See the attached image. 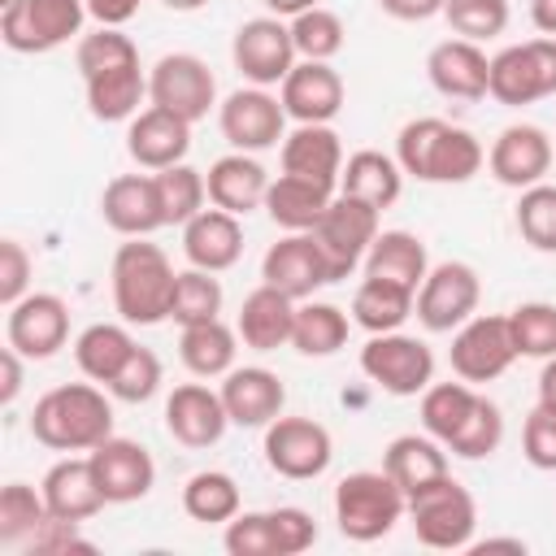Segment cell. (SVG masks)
<instances>
[{"label":"cell","instance_id":"cell-1","mask_svg":"<svg viewBox=\"0 0 556 556\" xmlns=\"http://www.w3.org/2000/svg\"><path fill=\"white\" fill-rule=\"evenodd\" d=\"M87 109L96 122H130L148 96V74L139 65V48L122 26H96L74 48Z\"/></svg>","mask_w":556,"mask_h":556},{"label":"cell","instance_id":"cell-2","mask_svg":"<svg viewBox=\"0 0 556 556\" xmlns=\"http://www.w3.org/2000/svg\"><path fill=\"white\" fill-rule=\"evenodd\" d=\"M395 161L417 182H469L482 169L486 148L465 126L443 117H413L395 135Z\"/></svg>","mask_w":556,"mask_h":556},{"label":"cell","instance_id":"cell-3","mask_svg":"<svg viewBox=\"0 0 556 556\" xmlns=\"http://www.w3.org/2000/svg\"><path fill=\"white\" fill-rule=\"evenodd\" d=\"M30 434L52 452H91L113 434V404L96 382H65L35 400Z\"/></svg>","mask_w":556,"mask_h":556},{"label":"cell","instance_id":"cell-4","mask_svg":"<svg viewBox=\"0 0 556 556\" xmlns=\"http://www.w3.org/2000/svg\"><path fill=\"white\" fill-rule=\"evenodd\" d=\"M109 282H113V308L126 326H156L169 317V304H174V282H178V269L169 265V256L143 239H126L117 252H113V269H109Z\"/></svg>","mask_w":556,"mask_h":556},{"label":"cell","instance_id":"cell-5","mask_svg":"<svg viewBox=\"0 0 556 556\" xmlns=\"http://www.w3.org/2000/svg\"><path fill=\"white\" fill-rule=\"evenodd\" d=\"M408 517V495L387 469H356L334 486V521L352 543H378Z\"/></svg>","mask_w":556,"mask_h":556},{"label":"cell","instance_id":"cell-6","mask_svg":"<svg viewBox=\"0 0 556 556\" xmlns=\"http://www.w3.org/2000/svg\"><path fill=\"white\" fill-rule=\"evenodd\" d=\"M408 521H413L417 543H426L434 552H460L473 543L478 504L452 473H443L430 486L408 495Z\"/></svg>","mask_w":556,"mask_h":556},{"label":"cell","instance_id":"cell-7","mask_svg":"<svg viewBox=\"0 0 556 556\" xmlns=\"http://www.w3.org/2000/svg\"><path fill=\"white\" fill-rule=\"evenodd\" d=\"M87 17V0H17L0 9V39L22 56H39L83 35Z\"/></svg>","mask_w":556,"mask_h":556},{"label":"cell","instance_id":"cell-8","mask_svg":"<svg viewBox=\"0 0 556 556\" xmlns=\"http://www.w3.org/2000/svg\"><path fill=\"white\" fill-rule=\"evenodd\" d=\"M486 96L508 104V109H521V104L556 96V39L539 35V39L508 43L504 52H495L491 56V87H486Z\"/></svg>","mask_w":556,"mask_h":556},{"label":"cell","instance_id":"cell-9","mask_svg":"<svg viewBox=\"0 0 556 556\" xmlns=\"http://www.w3.org/2000/svg\"><path fill=\"white\" fill-rule=\"evenodd\" d=\"M478 300H482V278L473 265L465 261H439L430 265V274L421 278L417 287V321L430 330V334H452L456 326H465L473 313H478Z\"/></svg>","mask_w":556,"mask_h":556},{"label":"cell","instance_id":"cell-10","mask_svg":"<svg viewBox=\"0 0 556 556\" xmlns=\"http://www.w3.org/2000/svg\"><path fill=\"white\" fill-rule=\"evenodd\" d=\"M361 374L387 395H421L434 382V352L417 334H369L361 348Z\"/></svg>","mask_w":556,"mask_h":556},{"label":"cell","instance_id":"cell-11","mask_svg":"<svg viewBox=\"0 0 556 556\" xmlns=\"http://www.w3.org/2000/svg\"><path fill=\"white\" fill-rule=\"evenodd\" d=\"M261 452H265V465L278 473V478H291V482H308V478H321L330 469V456H334V439L321 421L313 417H274L265 426V439H261Z\"/></svg>","mask_w":556,"mask_h":556},{"label":"cell","instance_id":"cell-12","mask_svg":"<svg viewBox=\"0 0 556 556\" xmlns=\"http://www.w3.org/2000/svg\"><path fill=\"white\" fill-rule=\"evenodd\" d=\"M148 100L195 126L217 104V78L195 52H165L148 70Z\"/></svg>","mask_w":556,"mask_h":556},{"label":"cell","instance_id":"cell-13","mask_svg":"<svg viewBox=\"0 0 556 556\" xmlns=\"http://www.w3.org/2000/svg\"><path fill=\"white\" fill-rule=\"evenodd\" d=\"M378 208L365 204V200H352V195H334L330 208L321 213V222L313 226V239L321 243L326 252V265H330V278H348L356 265H365V252L369 243L378 239Z\"/></svg>","mask_w":556,"mask_h":556},{"label":"cell","instance_id":"cell-14","mask_svg":"<svg viewBox=\"0 0 556 556\" xmlns=\"http://www.w3.org/2000/svg\"><path fill=\"white\" fill-rule=\"evenodd\" d=\"M235 70L252 83V87H282V78L295 70V39H291V22L282 17H252L235 30L230 43Z\"/></svg>","mask_w":556,"mask_h":556},{"label":"cell","instance_id":"cell-15","mask_svg":"<svg viewBox=\"0 0 556 556\" xmlns=\"http://www.w3.org/2000/svg\"><path fill=\"white\" fill-rule=\"evenodd\" d=\"M217 126L235 152H265L287 139V109L269 87H239L217 104Z\"/></svg>","mask_w":556,"mask_h":556},{"label":"cell","instance_id":"cell-16","mask_svg":"<svg viewBox=\"0 0 556 556\" xmlns=\"http://www.w3.org/2000/svg\"><path fill=\"white\" fill-rule=\"evenodd\" d=\"M517 361L508 313H473L452 330V369L465 382H491Z\"/></svg>","mask_w":556,"mask_h":556},{"label":"cell","instance_id":"cell-17","mask_svg":"<svg viewBox=\"0 0 556 556\" xmlns=\"http://www.w3.org/2000/svg\"><path fill=\"white\" fill-rule=\"evenodd\" d=\"M9 348H17L26 361H48L70 339V304L52 291H26L17 304H9L4 321Z\"/></svg>","mask_w":556,"mask_h":556},{"label":"cell","instance_id":"cell-18","mask_svg":"<svg viewBox=\"0 0 556 556\" xmlns=\"http://www.w3.org/2000/svg\"><path fill=\"white\" fill-rule=\"evenodd\" d=\"M552 161H556V143H552V135H547L543 126H534V122H513V126H504V130L495 135L491 152H486L491 178L504 182V187H517V191L543 182L547 169H552Z\"/></svg>","mask_w":556,"mask_h":556},{"label":"cell","instance_id":"cell-19","mask_svg":"<svg viewBox=\"0 0 556 556\" xmlns=\"http://www.w3.org/2000/svg\"><path fill=\"white\" fill-rule=\"evenodd\" d=\"M261 282L287 291L291 300H313V291H321L334 278H330L326 252L313 239V230H287L278 243H269L261 261Z\"/></svg>","mask_w":556,"mask_h":556},{"label":"cell","instance_id":"cell-20","mask_svg":"<svg viewBox=\"0 0 556 556\" xmlns=\"http://www.w3.org/2000/svg\"><path fill=\"white\" fill-rule=\"evenodd\" d=\"M87 460H91V473H96V482H100L109 504H135L156 482L152 452L143 443H135V439H122V434H109L100 447L87 452Z\"/></svg>","mask_w":556,"mask_h":556},{"label":"cell","instance_id":"cell-21","mask_svg":"<svg viewBox=\"0 0 556 556\" xmlns=\"http://www.w3.org/2000/svg\"><path fill=\"white\" fill-rule=\"evenodd\" d=\"M226 426H230V413L222 404V391H213L204 382H182L165 395V430L174 434V443L213 447V443H222Z\"/></svg>","mask_w":556,"mask_h":556},{"label":"cell","instance_id":"cell-22","mask_svg":"<svg viewBox=\"0 0 556 556\" xmlns=\"http://www.w3.org/2000/svg\"><path fill=\"white\" fill-rule=\"evenodd\" d=\"M100 217L122 239H143L165 226L156 174H117L100 195Z\"/></svg>","mask_w":556,"mask_h":556},{"label":"cell","instance_id":"cell-23","mask_svg":"<svg viewBox=\"0 0 556 556\" xmlns=\"http://www.w3.org/2000/svg\"><path fill=\"white\" fill-rule=\"evenodd\" d=\"M217 391L230 413V426H243V430H265L274 417H282V404H287L282 378L265 365H243V369L235 365Z\"/></svg>","mask_w":556,"mask_h":556},{"label":"cell","instance_id":"cell-24","mask_svg":"<svg viewBox=\"0 0 556 556\" xmlns=\"http://www.w3.org/2000/svg\"><path fill=\"white\" fill-rule=\"evenodd\" d=\"M278 100L295 126L334 122L343 109V78L330 61H295V70L278 87Z\"/></svg>","mask_w":556,"mask_h":556},{"label":"cell","instance_id":"cell-25","mask_svg":"<svg viewBox=\"0 0 556 556\" xmlns=\"http://www.w3.org/2000/svg\"><path fill=\"white\" fill-rule=\"evenodd\" d=\"M426 74H430V87L447 100H482L491 87V56L482 52V43L456 35L430 48Z\"/></svg>","mask_w":556,"mask_h":556},{"label":"cell","instance_id":"cell-26","mask_svg":"<svg viewBox=\"0 0 556 556\" xmlns=\"http://www.w3.org/2000/svg\"><path fill=\"white\" fill-rule=\"evenodd\" d=\"M187 148H191V122H182L169 109L148 104L126 126V152H130V161L139 169H152V174L169 169V165H178L187 156Z\"/></svg>","mask_w":556,"mask_h":556},{"label":"cell","instance_id":"cell-27","mask_svg":"<svg viewBox=\"0 0 556 556\" xmlns=\"http://www.w3.org/2000/svg\"><path fill=\"white\" fill-rule=\"evenodd\" d=\"M204 182H208V204H217L235 217H248L252 208H265V191L274 178L265 174V165L252 152H226L208 165Z\"/></svg>","mask_w":556,"mask_h":556},{"label":"cell","instance_id":"cell-28","mask_svg":"<svg viewBox=\"0 0 556 556\" xmlns=\"http://www.w3.org/2000/svg\"><path fill=\"white\" fill-rule=\"evenodd\" d=\"M182 252L195 269H208V274H222L230 265H239L243 256V226L235 213L226 208H200L187 226H182Z\"/></svg>","mask_w":556,"mask_h":556},{"label":"cell","instance_id":"cell-29","mask_svg":"<svg viewBox=\"0 0 556 556\" xmlns=\"http://www.w3.org/2000/svg\"><path fill=\"white\" fill-rule=\"evenodd\" d=\"M282 174L321 182L330 191H339V174H343V143L330 130V122H308L295 126L282 139Z\"/></svg>","mask_w":556,"mask_h":556},{"label":"cell","instance_id":"cell-30","mask_svg":"<svg viewBox=\"0 0 556 556\" xmlns=\"http://www.w3.org/2000/svg\"><path fill=\"white\" fill-rule=\"evenodd\" d=\"M295 304L300 300H291L287 291L261 282L239 304V321H235L239 339L252 352H278V348H287L291 343V326H295Z\"/></svg>","mask_w":556,"mask_h":556},{"label":"cell","instance_id":"cell-31","mask_svg":"<svg viewBox=\"0 0 556 556\" xmlns=\"http://www.w3.org/2000/svg\"><path fill=\"white\" fill-rule=\"evenodd\" d=\"M39 491H43L48 513L61 517V521H87V517H96V513L109 504L104 491H100V482H96V473H91V460H87V456H65V460H56V465L43 473Z\"/></svg>","mask_w":556,"mask_h":556},{"label":"cell","instance_id":"cell-32","mask_svg":"<svg viewBox=\"0 0 556 556\" xmlns=\"http://www.w3.org/2000/svg\"><path fill=\"white\" fill-rule=\"evenodd\" d=\"M339 191L352 195V200H365L374 204L378 213L391 208L404 191V169L395 156L378 152V148H361L343 161V174H339Z\"/></svg>","mask_w":556,"mask_h":556},{"label":"cell","instance_id":"cell-33","mask_svg":"<svg viewBox=\"0 0 556 556\" xmlns=\"http://www.w3.org/2000/svg\"><path fill=\"white\" fill-rule=\"evenodd\" d=\"M334 195L339 191H330L321 182H308V178H295V174H278L269 182V191H265V213L282 230H313Z\"/></svg>","mask_w":556,"mask_h":556},{"label":"cell","instance_id":"cell-34","mask_svg":"<svg viewBox=\"0 0 556 556\" xmlns=\"http://www.w3.org/2000/svg\"><path fill=\"white\" fill-rule=\"evenodd\" d=\"M178 356H182V365H187L195 378H226V374L235 369V356H239V330L226 326L222 317L182 326V334H178Z\"/></svg>","mask_w":556,"mask_h":556},{"label":"cell","instance_id":"cell-35","mask_svg":"<svg viewBox=\"0 0 556 556\" xmlns=\"http://www.w3.org/2000/svg\"><path fill=\"white\" fill-rule=\"evenodd\" d=\"M365 274L417 291L421 278L430 274L426 243H421L413 230H378V239H374L369 252H365Z\"/></svg>","mask_w":556,"mask_h":556},{"label":"cell","instance_id":"cell-36","mask_svg":"<svg viewBox=\"0 0 556 556\" xmlns=\"http://www.w3.org/2000/svg\"><path fill=\"white\" fill-rule=\"evenodd\" d=\"M382 469L400 482L404 495H413V491H421V486H430L434 478L447 473V452L434 434H400V439L387 443Z\"/></svg>","mask_w":556,"mask_h":556},{"label":"cell","instance_id":"cell-37","mask_svg":"<svg viewBox=\"0 0 556 556\" xmlns=\"http://www.w3.org/2000/svg\"><path fill=\"white\" fill-rule=\"evenodd\" d=\"M413 304H417V291L365 274L356 295H352V321L369 334H387V330H400L413 317Z\"/></svg>","mask_w":556,"mask_h":556},{"label":"cell","instance_id":"cell-38","mask_svg":"<svg viewBox=\"0 0 556 556\" xmlns=\"http://www.w3.org/2000/svg\"><path fill=\"white\" fill-rule=\"evenodd\" d=\"M130 352H135V339H130V330L117 326V321H91V326L74 339V361H78L83 378L104 382V387L113 382V374L126 365Z\"/></svg>","mask_w":556,"mask_h":556},{"label":"cell","instance_id":"cell-39","mask_svg":"<svg viewBox=\"0 0 556 556\" xmlns=\"http://www.w3.org/2000/svg\"><path fill=\"white\" fill-rule=\"evenodd\" d=\"M348 313L326 300H304L295 304V326H291V348L300 356H334L348 343Z\"/></svg>","mask_w":556,"mask_h":556},{"label":"cell","instance_id":"cell-40","mask_svg":"<svg viewBox=\"0 0 556 556\" xmlns=\"http://www.w3.org/2000/svg\"><path fill=\"white\" fill-rule=\"evenodd\" d=\"M239 482L226 469H200L182 486V513L200 526H226L230 517H239Z\"/></svg>","mask_w":556,"mask_h":556},{"label":"cell","instance_id":"cell-41","mask_svg":"<svg viewBox=\"0 0 556 556\" xmlns=\"http://www.w3.org/2000/svg\"><path fill=\"white\" fill-rule=\"evenodd\" d=\"M473 400H478V391H473V382H465V378H460V382H430V387L421 391V426H426V434H434V439L447 447V439L465 426Z\"/></svg>","mask_w":556,"mask_h":556},{"label":"cell","instance_id":"cell-42","mask_svg":"<svg viewBox=\"0 0 556 556\" xmlns=\"http://www.w3.org/2000/svg\"><path fill=\"white\" fill-rule=\"evenodd\" d=\"M48 517L52 513L43 504V491H35L26 482H9L0 491V543L4 547H26Z\"/></svg>","mask_w":556,"mask_h":556},{"label":"cell","instance_id":"cell-43","mask_svg":"<svg viewBox=\"0 0 556 556\" xmlns=\"http://www.w3.org/2000/svg\"><path fill=\"white\" fill-rule=\"evenodd\" d=\"M156 191H161V213H165V226H187L204 200H208V182L200 169H191L187 161L169 165V169H156Z\"/></svg>","mask_w":556,"mask_h":556},{"label":"cell","instance_id":"cell-44","mask_svg":"<svg viewBox=\"0 0 556 556\" xmlns=\"http://www.w3.org/2000/svg\"><path fill=\"white\" fill-rule=\"evenodd\" d=\"M500 443H504V413H500L495 400L478 395L473 408H469V417H465V426L447 439V452L460 456V460H482V456H491Z\"/></svg>","mask_w":556,"mask_h":556},{"label":"cell","instance_id":"cell-45","mask_svg":"<svg viewBox=\"0 0 556 556\" xmlns=\"http://www.w3.org/2000/svg\"><path fill=\"white\" fill-rule=\"evenodd\" d=\"M508 330H513L517 356H534V361L556 356V304H547V300L517 304L508 313Z\"/></svg>","mask_w":556,"mask_h":556},{"label":"cell","instance_id":"cell-46","mask_svg":"<svg viewBox=\"0 0 556 556\" xmlns=\"http://www.w3.org/2000/svg\"><path fill=\"white\" fill-rule=\"evenodd\" d=\"M222 313V282L208 274V269H178V282H174V304H169V317L178 326H195V321H208Z\"/></svg>","mask_w":556,"mask_h":556},{"label":"cell","instance_id":"cell-47","mask_svg":"<svg viewBox=\"0 0 556 556\" xmlns=\"http://www.w3.org/2000/svg\"><path fill=\"white\" fill-rule=\"evenodd\" d=\"M343 22H339V13H330V9H304L300 17H291V39H295V52H300V61H330V56H339L343 52Z\"/></svg>","mask_w":556,"mask_h":556},{"label":"cell","instance_id":"cell-48","mask_svg":"<svg viewBox=\"0 0 556 556\" xmlns=\"http://www.w3.org/2000/svg\"><path fill=\"white\" fill-rule=\"evenodd\" d=\"M517 230L534 252H556V187L534 182L517 200Z\"/></svg>","mask_w":556,"mask_h":556},{"label":"cell","instance_id":"cell-49","mask_svg":"<svg viewBox=\"0 0 556 556\" xmlns=\"http://www.w3.org/2000/svg\"><path fill=\"white\" fill-rule=\"evenodd\" d=\"M161 382H165L161 356H156L152 348H139V343H135V352L126 356V365L113 374L109 395L122 400V404H148V400L161 391Z\"/></svg>","mask_w":556,"mask_h":556},{"label":"cell","instance_id":"cell-50","mask_svg":"<svg viewBox=\"0 0 556 556\" xmlns=\"http://www.w3.org/2000/svg\"><path fill=\"white\" fill-rule=\"evenodd\" d=\"M443 17H447V26L460 39L482 43V39L504 35V26H508V0H447L443 4Z\"/></svg>","mask_w":556,"mask_h":556},{"label":"cell","instance_id":"cell-51","mask_svg":"<svg viewBox=\"0 0 556 556\" xmlns=\"http://www.w3.org/2000/svg\"><path fill=\"white\" fill-rule=\"evenodd\" d=\"M222 547L230 556H278L269 513H239V517H230L226 534H222Z\"/></svg>","mask_w":556,"mask_h":556},{"label":"cell","instance_id":"cell-52","mask_svg":"<svg viewBox=\"0 0 556 556\" xmlns=\"http://www.w3.org/2000/svg\"><path fill=\"white\" fill-rule=\"evenodd\" d=\"M269 521H274V543H278V556H300L317 543V521L295 508V504H282V508H269Z\"/></svg>","mask_w":556,"mask_h":556},{"label":"cell","instance_id":"cell-53","mask_svg":"<svg viewBox=\"0 0 556 556\" xmlns=\"http://www.w3.org/2000/svg\"><path fill=\"white\" fill-rule=\"evenodd\" d=\"M521 452L534 469H556V408L534 404L521 430Z\"/></svg>","mask_w":556,"mask_h":556},{"label":"cell","instance_id":"cell-54","mask_svg":"<svg viewBox=\"0 0 556 556\" xmlns=\"http://www.w3.org/2000/svg\"><path fill=\"white\" fill-rule=\"evenodd\" d=\"M30 274H35V261L26 252L22 239H0V304H17L26 291H30Z\"/></svg>","mask_w":556,"mask_h":556},{"label":"cell","instance_id":"cell-55","mask_svg":"<svg viewBox=\"0 0 556 556\" xmlns=\"http://www.w3.org/2000/svg\"><path fill=\"white\" fill-rule=\"evenodd\" d=\"M78 526L83 521H61V517H48L43 526H39V534L26 543V552L35 556H65V552H91V539H83L78 534Z\"/></svg>","mask_w":556,"mask_h":556},{"label":"cell","instance_id":"cell-56","mask_svg":"<svg viewBox=\"0 0 556 556\" xmlns=\"http://www.w3.org/2000/svg\"><path fill=\"white\" fill-rule=\"evenodd\" d=\"M447 0H378V9L395 22H426L434 13H443Z\"/></svg>","mask_w":556,"mask_h":556},{"label":"cell","instance_id":"cell-57","mask_svg":"<svg viewBox=\"0 0 556 556\" xmlns=\"http://www.w3.org/2000/svg\"><path fill=\"white\" fill-rule=\"evenodd\" d=\"M143 0H87V13L100 22V26H126L135 13H139Z\"/></svg>","mask_w":556,"mask_h":556},{"label":"cell","instance_id":"cell-58","mask_svg":"<svg viewBox=\"0 0 556 556\" xmlns=\"http://www.w3.org/2000/svg\"><path fill=\"white\" fill-rule=\"evenodd\" d=\"M22 361H26V356H22L17 348H4V352H0V374H4V382H0V404H4V408L22 395Z\"/></svg>","mask_w":556,"mask_h":556},{"label":"cell","instance_id":"cell-59","mask_svg":"<svg viewBox=\"0 0 556 556\" xmlns=\"http://www.w3.org/2000/svg\"><path fill=\"white\" fill-rule=\"evenodd\" d=\"M530 22L556 39V0H530Z\"/></svg>","mask_w":556,"mask_h":556},{"label":"cell","instance_id":"cell-60","mask_svg":"<svg viewBox=\"0 0 556 556\" xmlns=\"http://www.w3.org/2000/svg\"><path fill=\"white\" fill-rule=\"evenodd\" d=\"M539 404L556 408V356H547L543 369H539Z\"/></svg>","mask_w":556,"mask_h":556},{"label":"cell","instance_id":"cell-61","mask_svg":"<svg viewBox=\"0 0 556 556\" xmlns=\"http://www.w3.org/2000/svg\"><path fill=\"white\" fill-rule=\"evenodd\" d=\"M265 9L274 17H300L304 9H317V0H265Z\"/></svg>","mask_w":556,"mask_h":556},{"label":"cell","instance_id":"cell-62","mask_svg":"<svg viewBox=\"0 0 556 556\" xmlns=\"http://www.w3.org/2000/svg\"><path fill=\"white\" fill-rule=\"evenodd\" d=\"M469 552H526V543L521 539H482V543H469Z\"/></svg>","mask_w":556,"mask_h":556},{"label":"cell","instance_id":"cell-63","mask_svg":"<svg viewBox=\"0 0 556 556\" xmlns=\"http://www.w3.org/2000/svg\"><path fill=\"white\" fill-rule=\"evenodd\" d=\"M165 9H174V13H195V9H204L208 0H161Z\"/></svg>","mask_w":556,"mask_h":556},{"label":"cell","instance_id":"cell-64","mask_svg":"<svg viewBox=\"0 0 556 556\" xmlns=\"http://www.w3.org/2000/svg\"><path fill=\"white\" fill-rule=\"evenodd\" d=\"M9 4H17V0H0V9H9Z\"/></svg>","mask_w":556,"mask_h":556}]
</instances>
